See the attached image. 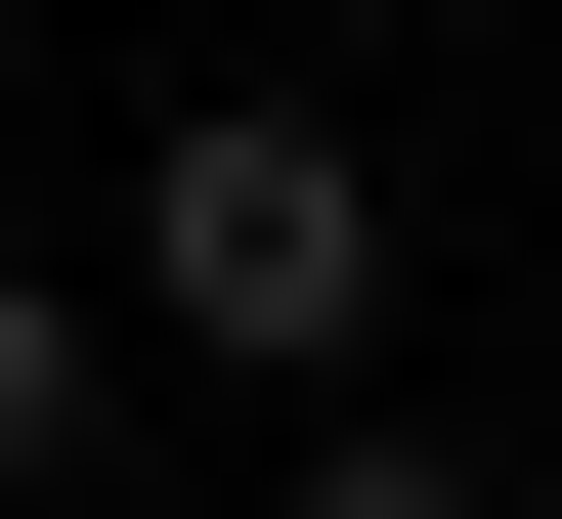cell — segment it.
Instances as JSON below:
<instances>
[{"label": "cell", "instance_id": "6da1fadb", "mask_svg": "<svg viewBox=\"0 0 562 519\" xmlns=\"http://www.w3.org/2000/svg\"><path fill=\"white\" fill-rule=\"evenodd\" d=\"M131 303H173L216 390H347L390 347V173L303 131V87H216V131H131Z\"/></svg>", "mask_w": 562, "mask_h": 519}, {"label": "cell", "instance_id": "7a4b0ae2", "mask_svg": "<svg viewBox=\"0 0 562 519\" xmlns=\"http://www.w3.org/2000/svg\"><path fill=\"white\" fill-rule=\"evenodd\" d=\"M0 476H87V303H44V260H0Z\"/></svg>", "mask_w": 562, "mask_h": 519}, {"label": "cell", "instance_id": "3957f363", "mask_svg": "<svg viewBox=\"0 0 562 519\" xmlns=\"http://www.w3.org/2000/svg\"><path fill=\"white\" fill-rule=\"evenodd\" d=\"M260 519H476V476H432V433H303V476H260Z\"/></svg>", "mask_w": 562, "mask_h": 519}]
</instances>
